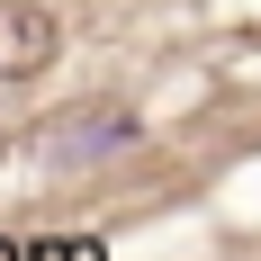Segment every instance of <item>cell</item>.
Returning <instances> with one entry per match:
<instances>
[{
    "label": "cell",
    "mask_w": 261,
    "mask_h": 261,
    "mask_svg": "<svg viewBox=\"0 0 261 261\" xmlns=\"http://www.w3.org/2000/svg\"><path fill=\"white\" fill-rule=\"evenodd\" d=\"M117 144H135V117H126V108H108V117H72L45 153H54V162H99V153H117Z\"/></svg>",
    "instance_id": "7a4b0ae2"
},
{
    "label": "cell",
    "mask_w": 261,
    "mask_h": 261,
    "mask_svg": "<svg viewBox=\"0 0 261 261\" xmlns=\"http://www.w3.org/2000/svg\"><path fill=\"white\" fill-rule=\"evenodd\" d=\"M54 63V18L45 9H0V81H27Z\"/></svg>",
    "instance_id": "6da1fadb"
},
{
    "label": "cell",
    "mask_w": 261,
    "mask_h": 261,
    "mask_svg": "<svg viewBox=\"0 0 261 261\" xmlns=\"http://www.w3.org/2000/svg\"><path fill=\"white\" fill-rule=\"evenodd\" d=\"M72 261H99V243H72Z\"/></svg>",
    "instance_id": "3957f363"
}]
</instances>
